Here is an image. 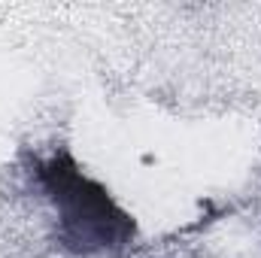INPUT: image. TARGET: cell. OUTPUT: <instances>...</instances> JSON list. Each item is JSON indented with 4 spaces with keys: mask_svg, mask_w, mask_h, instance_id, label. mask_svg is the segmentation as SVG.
I'll return each mask as SVG.
<instances>
[{
    "mask_svg": "<svg viewBox=\"0 0 261 258\" xmlns=\"http://www.w3.org/2000/svg\"><path fill=\"white\" fill-rule=\"evenodd\" d=\"M37 183L58 213V240L70 252L91 255L134 240V219L67 152L37 161Z\"/></svg>",
    "mask_w": 261,
    "mask_h": 258,
    "instance_id": "6da1fadb",
    "label": "cell"
}]
</instances>
